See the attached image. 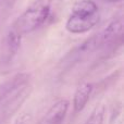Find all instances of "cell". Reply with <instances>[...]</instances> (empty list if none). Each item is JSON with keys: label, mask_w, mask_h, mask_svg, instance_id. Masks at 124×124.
<instances>
[{"label": "cell", "mask_w": 124, "mask_h": 124, "mask_svg": "<svg viewBox=\"0 0 124 124\" xmlns=\"http://www.w3.org/2000/svg\"><path fill=\"white\" fill-rule=\"evenodd\" d=\"M100 14L97 4L92 0H79L73 6L65 23V28L72 34H84L99 22Z\"/></svg>", "instance_id": "cell-1"}, {"label": "cell", "mask_w": 124, "mask_h": 124, "mask_svg": "<svg viewBox=\"0 0 124 124\" xmlns=\"http://www.w3.org/2000/svg\"><path fill=\"white\" fill-rule=\"evenodd\" d=\"M49 14L50 0H36L19 16L14 30L21 35L32 33L47 21Z\"/></svg>", "instance_id": "cell-2"}, {"label": "cell", "mask_w": 124, "mask_h": 124, "mask_svg": "<svg viewBox=\"0 0 124 124\" xmlns=\"http://www.w3.org/2000/svg\"><path fill=\"white\" fill-rule=\"evenodd\" d=\"M21 36L22 35L17 33L14 28L7 34L1 52V59L3 62H9L10 60H12V58L16 54L17 50L21 46Z\"/></svg>", "instance_id": "cell-3"}, {"label": "cell", "mask_w": 124, "mask_h": 124, "mask_svg": "<svg viewBox=\"0 0 124 124\" xmlns=\"http://www.w3.org/2000/svg\"><path fill=\"white\" fill-rule=\"evenodd\" d=\"M100 47H101V45H100V41H99L98 35H96V36L87 39L83 44H81L78 47L75 48L66 57V59H69V62H77V61L82 60L83 58H85L86 56L90 54L92 52H94L95 50H97Z\"/></svg>", "instance_id": "cell-4"}, {"label": "cell", "mask_w": 124, "mask_h": 124, "mask_svg": "<svg viewBox=\"0 0 124 124\" xmlns=\"http://www.w3.org/2000/svg\"><path fill=\"white\" fill-rule=\"evenodd\" d=\"M69 110V101L65 99L59 100L49 109L46 114V123L47 124H62L66 112Z\"/></svg>", "instance_id": "cell-5"}, {"label": "cell", "mask_w": 124, "mask_h": 124, "mask_svg": "<svg viewBox=\"0 0 124 124\" xmlns=\"http://www.w3.org/2000/svg\"><path fill=\"white\" fill-rule=\"evenodd\" d=\"M122 31H123V24L120 20L111 22V23L98 35V38H99V41H100L101 47L113 43V41L122 34Z\"/></svg>", "instance_id": "cell-6"}, {"label": "cell", "mask_w": 124, "mask_h": 124, "mask_svg": "<svg viewBox=\"0 0 124 124\" xmlns=\"http://www.w3.org/2000/svg\"><path fill=\"white\" fill-rule=\"evenodd\" d=\"M93 90V85L90 83H83L77 87L73 98V108L76 113L81 112L87 105L90 94Z\"/></svg>", "instance_id": "cell-7"}, {"label": "cell", "mask_w": 124, "mask_h": 124, "mask_svg": "<svg viewBox=\"0 0 124 124\" xmlns=\"http://www.w3.org/2000/svg\"><path fill=\"white\" fill-rule=\"evenodd\" d=\"M103 116H105V107L103 106H97L90 113L89 118L86 120L85 124H102Z\"/></svg>", "instance_id": "cell-8"}, {"label": "cell", "mask_w": 124, "mask_h": 124, "mask_svg": "<svg viewBox=\"0 0 124 124\" xmlns=\"http://www.w3.org/2000/svg\"><path fill=\"white\" fill-rule=\"evenodd\" d=\"M28 123V116L24 114V116H21L16 119V121L14 122V124H27Z\"/></svg>", "instance_id": "cell-9"}, {"label": "cell", "mask_w": 124, "mask_h": 124, "mask_svg": "<svg viewBox=\"0 0 124 124\" xmlns=\"http://www.w3.org/2000/svg\"><path fill=\"white\" fill-rule=\"evenodd\" d=\"M99 1L108 2V3H112V2H118V1H121V0H99Z\"/></svg>", "instance_id": "cell-10"}]
</instances>
